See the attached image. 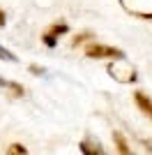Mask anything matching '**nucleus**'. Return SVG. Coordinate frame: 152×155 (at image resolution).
<instances>
[{
    "mask_svg": "<svg viewBox=\"0 0 152 155\" xmlns=\"http://www.w3.org/2000/svg\"><path fill=\"white\" fill-rule=\"evenodd\" d=\"M113 143H115V148H118V153H122V155H129V153H131L127 139L120 134V132H113Z\"/></svg>",
    "mask_w": 152,
    "mask_h": 155,
    "instance_id": "obj_4",
    "label": "nucleus"
},
{
    "mask_svg": "<svg viewBox=\"0 0 152 155\" xmlns=\"http://www.w3.org/2000/svg\"><path fill=\"white\" fill-rule=\"evenodd\" d=\"M0 88H9L14 97H21V95H23V86L16 84V81H7V79H2V77H0Z\"/></svg>",
    "mask_w": 152,
    "mask_h": 155,
    "instance_id": "obj_5",
    "label": "nucleus"
},
{
    "mask_svg": "<svg viewBox=\"0 0 152 155\" xmlns=\"http://www.w3.org/2000/svg\"><path fill=\"white\" fill-rule=\"evenodd\" d=\"M67 32H69V26H67V23H53V26L42 35V42H44L49 49H55L58 39L62 37V35H67Z\"/></svg>",
    "mask_w": 152,
    "mask_h": 155,
    "instance_id": "obj_2",
    "label": "nucleus"
},
{
    "mask_svg": "<svg viewBox=\"0 0 152 155\" xmlns=\"http://www.w3.org/2000/svg\"><path fill=\"white\" fill-rule=\"evenodd\" d=\"M7 153H9V155H25V153H28V148H25L23 143H12V146L7 148Z\"/></svg>",
    "mask_w": 152,
    "mask_h": 155,
    "instance_id": "obj_7",
    "label": "nucleus"
},
{
    "mask_svg": "<svg viewBox=\"0 0 152 155\" xmlns=\"http://www.w3.org/2000/svg\"><path fill=\"white\" fill-rule=\"evenodd\" d=\"M5 23H7V16H5V12H2V9H0V28L5 26Z\"/></svg>",
    "mask_w": 152,
    "mask_h": 155,
    "instance_id": "obj_10",
    "label": "nucleus"
},
{
    "mask_svg": "<svg viewBox=\"0 0 152 155\" xmlns=\"http://www.w3.org/2000/svg\"><path fill=\"white\" fill-rule=\"evenodd\" d=\"M85 39H92V32H81V35H76V37L71 39V46H78L81 42H85Z\"/></svg>",
    "mask_w": 152,
    "mask_h": 155,
    "instance_id": "obj_9",
    "label": "nucleus"
},
{
    "mask_svg": "<svg viewBox=\"0 0 152 155\" xmlns=\"http://www.w3.org/2000/svg\"><path fill=\"white\" fill-rule=\"evenodd\" d=\"M0 60H7V63H16L19 58H16V56H14L9 49H5V46L0 44Z\"/></svg>",
    "mask_w": 152,
    "mask_h": 155,
    "instance_id": "obj_6",
    "label": "nucleus"
},
{
    "mask_svg": "<svg viewBox=\"0 0 152 155\" xmlns=\"http://www.w3.org/2000/svg\"><path fill=\"white\" fill-rule=\"evenodd\" d=\"M85 56L88 58H125L122 49H115V46H104V44H88L85 46Z\"/></svg>",
    "mask_w": 152,
    "mask_h": 155,
    "instance_id": "obj_1",
    "label": "nucleus"
},
{
    "mask_svg": "<svg viewBox=\"0 0 152 155\" xmlns=\"http://www.w3.org/2000/svg\"><path fill=\"white\" fill-rule=\"evenodd\" d=\"M134 102H136V107L141 109V114H145V116L152 120V100H150V97H147L145 93L136 91V93H134Z\"/></svg>",
    "mask_w": 152,
    "mask_h": 155,
    "instance_id": "obj_3",
    "label": "nucleus"
},
{
    "mask_svg": "<svg viewBox=\"0 0 152 155\" xmlns=\"http://www.w3.org/2000/svg\"><path fill=\"white\" fill-rule=\"evenodd\" d=\"M81 153H85V155H90V153H97V155H101L104 150H101L99 146H97V143H95V148H92V146H90L88 141H83V143H81Z\"/></svg>",
    "mask_w": 152,
    "mask_h": 155,
    "instance_id": "obj_8",
    "label": "nucleus"
}]
</instances>
